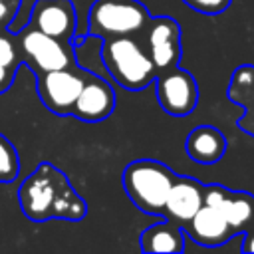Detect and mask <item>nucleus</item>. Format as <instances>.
Masks as SVG:
<instances>
[{"instance_id":"nucleus-1","label":"nucleus","mask_w":254,"mask_h":254,"mask_svg":"<svg viewBox=\"0 0 254 254\" xmlns=\"http://www.w3.org/2000/svg\"><path fill=\"white\" fill-rule=\"evenodd\" d=\"M18 202L22 212L34 222L50 218L81 220L87 214L85 200L75 192L64 171L52 163H40L24 179L18 189Z\"/></svg>"},{"instance_id":"nucleus-2","label":"nucleus","mask_w":254,"mask_h":254,"mask_svg":"<svg viewBox=\"0 0 254 254\" xmlns=\"http://www.w3.org/2000/svg\"><path fill=\"white\" fill-rule=\"evenodd\" d=\"M101 60L109 75L129 91H141L149 87L157 77L151 58L147 56L141 40L135 36L103 40Z\"/></svg>"},{"instance_id":"nucleus-3","label":"nucleus","mask_w":254,"mask_h":254,"mask_svg":"<svg viewBox=\"0 0 254 254\" xmlns=\"http://www.w3.org/2000/svg\"><path fill=\"white\" fill-rule=\"evenodd\" d=\"M175 179L177 173L165 163L153 159H139L123 169L121 185L139 210L163 216V206Z\"/></svg>"},{"instance_id":"nucleus-4","label":"nucleus","mask_w":254,"mask_h":254,"mask_svg":"<svg viewBox=\"0 0 254 254\" xmlns=\"http://www.w3.org/2000/svg\"><path fill=\"white\" fill-rule=\"evenodd\" d=\"M149 20L151 12L139 0H95L87 12V34L101 40L139 38Z\"/></svg>"},{"instance_id":"nucleus-5","label":"nucleus","mask_w":254,"mask_h":254,"mask_svg":"<svg viewBox=\"0 0 254 254\" xmlns=\"http://www.w3.org/2000/svg\"><path fill=\"white\" fill-rule=\"evenodd\" d=\"M16 42L22 64H26L36 75L75 65L71 42L52 38L28 24L18 30Z\"/></svg>"},{"instance_id":"nucleus-6","label":"nucleus","mask_w":254,"mask_h":254,"mask_svg":"<svg viewBox=\"0 0 254 254\" xmlns=\"http://www.w3.org/2000/svg\"><path fill=\"white\" fill-rule=\"evenodd\" d=\"M139 40L147 56L151 58L157 73H163L179 65L183 48H181V26L177 20L169 16H151Z\"/></svg>"},{"instance_id":"nucleus-7","label":"nucleus","mask_w":254,"mask_h":254,"mask_svg":"<svg viewBox=\"0 0 254 254\" xmlns=\"http://www.w3.org/2000/svg\"><path fill=\"white\" fill-rule=\"evenodd\" d=\"M87 69L77 64L64 69H54L36 75V91L48 111L56 115H69L79 95Z\"/></svg>"},{"instance_id":"nucleus-8","label":"nucleus","mask_w":254,"mask_h":254,"mask_svg":"<svg viewBox=\"0 0 254 254\" xmlns=\"http://www.w3.org/2000/svg\"><path fill=\"white\" fill-rule=\"evenodd\" d=\"M153 83L157 101L165 113L173 117H185L194 111L198 103V85L190 71L177 65L173 69L157 73Z\"/></svg>"},{"instance_id":"nucleus-9","label":"nucleus","mask_w":254,"mask_h":254,"mask_svg":"<svg viewBox=\"0 0 254 254\" xmlns=\"http://www.w3.org/2000/svg\"><path fill=\"white\" fill-rule=\"evenodd\" d=\"M204 204L216 208L234 234H242L254 224V194L230 190L222 185H204Z\"/></svg>"},{"instance_id":"nucleus-10","label":"nucleus","mask_w":254,"mask_h":254,"mask_svg":"<svg viewBox=\"0 0 254 254\" xmlns=\"http://www.w3.org/2000/svg\"><path fill=\"white\" fill-rule=\"evenodd\" d=\"M75 24L77 16L71 0H36L28 22V26L64 42L73 40Z\"/></svg>"},{"instance_id":"nucleus-11","label":"nucleus","mask_w":254,"mask_h":254,"mask_svg":"<svg viewBox=\"0 0 254 254\" xmlns=\"http://www.w3.org/2000/svg\"><path fill=\"white\" fill-rule=\"evenodd\" d=\"M113 109H115L113 87L103 77L87 71L69 115L81 121H87V123H97V121L107 119L113 113Z\"/></svg>"},{"instance_id":"nucleus-12","label":"nucleus","mask_w":254,"mask_h":254,"mask_svg":"<svg viewBox=\"0 0 254 254\" xmlns=\"http://www.w3.org/2000/svg\"><path fill=\"white\" fill-rule=\"evenodd\" d=\"M204 204V185L190 177H179L175 179L165 206L163 216L165 220H171L175 224H185L192 218V214Z\"/></svg>"},{"instance_id":"nucleus-13","label":"nucleus","mask_w":254,"mask_h":254,"mask_svg":"<svg viewBox=\"0 0 254 254\" xmlns=\"http://www.w3.org/2000/svg\"><path fill=\"white\" fill-rule=\"evenodd\" d=\"M183 230H185V236H190L196 244L208 246V248L226 244L234 236L232 228L220 216V212L208 204H202L192 214V218L183 224Z\"/></svg>"},{"instance_id":"nucleus-14","label":"nucleus","mask_w":254,"mask_h":254,"mask_svg":"<svg viewBox=\"0 0 254 254\" xmlns=\"http://www.w3.org/2000/svg\"><path fill=\"white\" fill-rule=\"evenodd\" d=\"M226 137L212 125L194 127L185 139V153L198 165H214L226 153Z\"/></svg>"},{"instance_id":"nucleus-15","label":"nucleus","mask_w":254,"mask_h":254,"mask_svg":"<svg viewBox=\"0 0 254 254\" xmlns=\"http://www.w3.org/2000/svg\"><path fill=\"white\" fill-rule=\"evenodd\" d=\"M226 95L232 103L244 109V115L236 121V125L244 133L254 137V65L252 64L238 65L232 71Z\"/></svg>"},{"instance_id":"nucleus-16","label":"nucleus","mask_w":254,"mask_h":254,"mask_svg":"<svg viewBox=\"0 0 254 254\" xmlns=\"http://www.w3.org/2000/svg\"><path fill=\"white\" fill-rule=\"evenodd\" d=\"M139 246L143 252H183L185 250V230L181 224L171 220L157 222L145 228L139 236Z\"/></svg>"},{"instance_id":"nucleus-17","label":"nucleus","mask_w":254,"mask_h":254,"mask_svg":"<svg viewBox=\"0 0 254 254\" xmlns=\"http://www.w3.org/2000/svg\"><path fill=\"white\" fill-rule=\"evenodd\" d=\"M20 175V157L14 143L0 133V183H12Z\"/></svg>"},{"instance_id":"nucleus-18","label":"nucleus","mask_w":254,"mask_h":254,"mask_svg":"<svg viewBox=\"0 0 254 254\" xmlns=\"http://www.w3.org/2000/svg\"><path fill=\"white\" fill-rule=\"evenodd\" d=\"M20 64H22V60H20V52H18L16 34L8 32L6 28H0V65L18 69Z\"/></svg>"},{"instance_id":"nucleus-19","label":"nucleus","mask_w":254,"mask_h":254,"mask_svg":"<svg viewBox=\"0 0 254 254\" xmlns=\"http://www.w3.org/2000/svg\"><path fill=\"white\" fill-rule=\"evenodd\" d=\"M183 2L200 14H220L230 6L232 0H183Z\"/></svg>"},{"instance_id":"nucleus-20","label":"nucleus","mask_w":254,"mask_h":254,"mask_svg":"<svg viewBox=\"0 0 254 254\" xmlns=\"http://www.w3.org/2000/svg\"><path fill=\"white\" fill-rule=\"evenodd\" d=\"M20 0H0V28H6L18 12Z\"/></svg>"},{"instance_id":"nucleus-21","label":"nucleus","mask_w":254,"mask_h":254,"mask_svg":"<svg viewBox=\"0 0 254 254\" xmlns=\"http://www.w3.org/2000/svg\"><path fill=\"white\" fill-rule=\"evenodd\" d=\"M16 67H8V65H0V93H4L12 81H14V75H16Z\"/></svg>"},{"instance_id":"nucleus-22","label":"nucleus","mask_w":254,"mask_h":254,"mask_svg":"<svg viewBox=\"0 0 254 254\" xmlns=\"http://www.w3.org/2000/svg\"><path fill=\"white\" fill-rule=\"evenodd\" d=\"M242 252H254V224L242 232Z\"/></svg>"}]
</instances>
